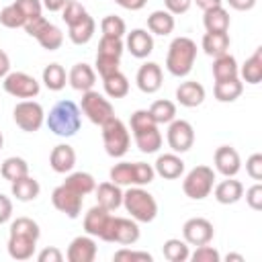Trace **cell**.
I'll return each instance as SVG.
<instances>
[{"mask_svg":"<svg viewBox=\"0 0 262 262\" xmlns=\"http://www.w3.org/2000/svg\"><path fill=\"white\" fill-rule=\"evenodd\" d=\"M45 125L57 137H74L82 125V111L74 100H59L45 115Z\"/></svg>","mask_w":262,"mask_h":262,"instance_id":"6da1fadb","label":"cell"},{"mask_svg":"<svg viewBox=\"0 0 262 262\" xmlns=\"http://www.w3.org/2000/svg\"><path fill=\"white\" fill-rule=\"evenodd\" d=\"M194 61H196V43L190 37L172 39L166 55V70L176 78H184L192 72Z\"/></svg>","mask_w":262,"mask_h":262,"instance_id":"7a4b0ae2","label":"cell"},{"mask_svg":"<svg viewBox=\"0 0 262 262\" xmlns=\"http://www.w3.org/2000/svg\"><path fill=\"white\" fill-rule=\"evenodd\" d=\"M123 207L137 223H151L158 217V201L143 186H127L123 192Z\"/></svg>","mask_w":262,"mask_h":262,"instance_id":"3957f363","label":"cell"},{"mask_svg":"<svg viewBox=\"0 0 262 262\" xmlns=\"http://www.w3.org/2000/svg\"><path fill=\"white\" fill-rule=\"evenodd\" d=\"M100 129H102L104 151L111 158H123L129 151V145H131V135H129L127 125L119 117H113L104 125H100Z\"/></svg>","mask_w":262,"mask_h":262,"instance_id":"277c9868","label":"cell"},{"mask_svg":"<svg viewBox=\"0 0 262 262\" xmlns=\"http://www.w3.org/2000/svg\"><path fill=\"white\" fill-rule=\"evenodd\" d=\"M215 186V170L211 166H194L182 180V190L192 201H203Z\"/></svg>","mask_w":262,"mask_h":262,"instance_id":"5b68a950","label":"cell"},{"mask_svg":"<svg viewBox=\"0 0 262 262\" xmlns=\"http://www.w3.org/2000/svg\"><path fill=\"white\" fill-rule=\"evenodd\" d=\"M102 242L108 244H121V246H131L139 239V225L131 217H117L111 215V221L100 237Z\"/></svg>","mask_w":262,"mask_h":262,"instance_id":"8992f818","label":"cell"},{"mask_svg":"<svg viewBox=\"0 0 262 262\" xmlns=\"http://www.w3.org/2000/svg\"><path fill=\"white\" fill-rule=\"evenodd\" d=\"M80 111L88 117L90 123L94 125H104L108 119L115 117V108L111 104L108 98H104L100 92L96 90H86L82 92V100H80Z\"/></svg>","mask_w":262,"mask_h":262,"instance_id":"52a82bcc","label":"cell"},{"mask_svg":"<svg viewBox=\"0 0 262 262\" xmlns=\"http://www.w3.org/2000/svg\"><path fill=\"white\" fill-rule=\"evenodd\" d=\"M12 119H14L16 127H20L23 131L35 133L45 123V111H43V106L37 100L27 98V100L16 102V106L12 111Z\"/></svg>","mask_w":262,"mask_h":262,"instance_id":"ba28073f","label":"cell"},{"mask_svg":"<svg viewBox=\"0 0 262 262\" xmlns=\"http://www.w3.org/2000/svg\"><path fill=\"white\" fill-rule=\"evenodd\" d=\"M2 88L6 94L14 98H35L41 92V84L27 72H10L8 76L2 78Z\"/></svg>","mask_w":262,"mask_h":262,"instance_id":"9c48e42d","label":"cell"},{"mask_svg":"<svg viewBox=\"0 0 262 262\" xmlns=\"http://www.w3.org/2000/svg\"><path fill=\"white\" fill-rule=\"evenodd\" d=\"M166 139H168V145H170V149L174 154H184L194 143V129H192V125L188 121L174 119V121L168 123Z\"/></svg>","mask_w":262,"mask_h":262,"instance_id":"30bf717a","label":"cell"},{"mask_svg":"<svg viewBox=\"0 0 262 262\" xmlns=\"http://www.w3.org/2000/svg\"><path fill=\"white\" fill-rule=\"evenodd\" d=\"M82 201H84V196L78 194L76 190H72V188L66 186V184L55 186L53 192H51V203H53V207H55L59 213H63L66 217H70V219H78V217H80V213H82Z\"/></svg>","mask_w":262,"mask_h":262,"instance_id":"8fae6325","label":"cell"},{"mask_svg":"<svg viewBox=\"0 0 262 262\" xmlns=\"http://www.w3.org/2000/svg\"><path fill=\"white\" fill-rule=\"evenodd\" d=\"M215 235L213 223L205 217H190L184 221L182 225V237L188 246H203V244H211Z\"/></svg>","mask_w":262,"mask_h":262,"instance_id":"7c38bea8","label":"cell"},{"mask_svg":"<svg viewBox=\"0 0 262 262\" xmlns=\"http://www.w3.org/2000/svg\"><path fill=\"white\" fill-rule=\"evenodd\" d=\"M213 162H215V170L219 174H223L225 178L227 176H235L242 170V158H239L237 149L231 147V145H219L215 149Z\"/></svg>","mask_w":262,"mask_h":262,"instance_id":"4fadbf2b","label":"cell"},{"mask_svg":"<svg viewBox=\"0 0 262 262\" xmlns=\"http://www.w3.org/2000/svg\"><path fill=\"white\" fill-rule=\"evenodd\" d=\"M96 252H98V248H96L94 237L86 233V235H78L70 242L66 258L70 262H94Z\"/></svg>","mask_w":262,"mask_h":262,"instance_id":"5bb4252c","label":"cell"},{"mask_svg":"<svg viewBox=\"0 0 262 262\" xmlns=\"http://www.w3.org/2000/svg\"><path fill=\"white\" fill-rule=\"evenodd\" d=\"M135 82H137V88L143 92V94H154L162 88V68L160 63L156 61H145L139 70H137V76H135Z\"/></svg>","mask_w":262,"mask_h":262,"instance_id":"9a60e30c","label":"cell"},{"mask_svg":"<svg viewBox=\"0 0 262 262\" xmlns=\"http://www.w3.org/2000/svg\"><path fill=\"white\" fill-rule=\"evenodd\" d=\"M125 47L133 57L145 59L154 51V35L147 33V29H133L131 33H127Z\"/></svg>","mask_w":262,"mask_h":262,"instance_id":"2e32d148","label":"cell"},{"mask_svg":"<svg viewBox=\"0 0 262 262\" xmlns=\"http://www.w3.org/2000/svg\"><path fill=\"white\" fill-rule=\"evenodd\" d=\"M205 96H207L205 86L196 80L180 82V86L176 88V100H178V104H182L186 108H194V106L203 104Z\"/></svg>","mask_w":262,"mask_h":262,"instance_id":"e0dca14e","label":"cell"},{"mask_svg":"<svg viewBox=\"0 0 262 262\" xmlns=\"http://www.w3.org/2000/svg\"><path fill=\"white\" fill-rule=\"evenodd\" d=\"M68 82L74 90L78 92H86V90H92L94 84H96V72L92 66L80 61V63H74L70 74H68Z\"/></svg>","mask_w":262,"mask_h":262,"instance_id":"ac0fdd59","label":"cell"},{"mask_svg":"<svg viewBox=\"0 0 262 262\" xmlns=\"http://www.w3.org/2000/svg\"><path fill=\"white\" fill-rule=\"evenodd\" d=\"M49 166L57 174H68L76 166V151L68 143H57L49 154Z\"/></svg>","mask_w":262,"mask_h":262,"instance_id":"d6986e66","label":"cell"},{"mask_svg":"<svg viewBox=\"0 0 262 262\" xmlns=\"http://www.w3.org/2000/svg\"><path fill=\"white\" fill-rule=\"evenodd\" d=\"M154 170L158 176L166 178V180H174V178H180L184 174V162L178 154L170 151V154H160L156 164H154Z\"/></svg>","mask_w":262,"mask_h":262,"instance_id":"ffe728a7","label":"cell"},{"mask_svg":"<svg viewBox=\"0 0 262 262\" xmlns=\"http://www.w3.org/2000/svg\"><path fill=\"white\" fill-rule=\"evenodd\" d=\"M213 196L217 203L221 205H233L244 196V184L239 180H235L233 176H227L225 180H221L219 184L213 186Z\"/></svg>","mask_w":262,"mask_h":262,"instance_id":"44dd1931","label":"cell"},{"mask_svg":"<svg viewBox=\"0 0 262 262\" xmlns=\"http://www.w3.org/2000/svg\"><path fill=\"white\" fill-rule=\"evenodd\" d=\"M94 192H96V205H100V207H104L106 211H117L121 205H123V190H121V186L119 184H115V182H100L96 188H94Z\"/></svg>","mask_w":262,"mask_h":262,"instance_id":"7402d4cb","label":"cell"},{"mask_svg":"<svg viewBox=\"0 0 262 262\" xmlns=\"http://www.w3.org/2000/svg\"><path fill=\"white\" fill-rule=\"evenodd\" d=\"M111 221V211H106L100 205H94L92 209H88V213L84 215V231L92 237H102L106 225Z\"/></svg>","mask_w":262,"mask_h":262,"instance_id":"603a6c76","label":"cell"},{"mask_svg":"<svg viewBox=\"0 0 262 262\" xmlns=\"http://www.w3.org/2000/svg\"><path fill=\"white\" fill-rule=\"evenodd\" d=\"M211 72H213L215 82H223V80L239 78V66H237L235 57H233L229 51L223 53V55H219V57H213Z\"/></svg>","mask_w":262,"mask_h":262,"instance_id":"cb8c5ba5","label":"cell"},{"mask_svg":"<svg viewBox=\"0 0 262 262\" xmlns=\"http://www.w3.org/2000/svg\"><path fill=\"white\" fill-rule=\"evenodd\" d=\"M158 127H160V125H151V127L133 131L135 145L139 147L141 154H156V151L162 147V133H160Z\"/></svg>","mask_w":262,"mask_h":262,"instance_id":"d4e9b609","label":"cell"},{"mask_svg":"<svg viewBox=\"0 0 262 262\" xmlns=\"http://www.w3.org/2000/svg\"><path fill=\"white\" fill-rule=\"evenodd\" d=\"M37 248V239L18 235V233H8V256L12 260H29L33 258Z\"/></svg>","mask_w":262,"mask_h":262,"instance_id":"484cf974","label":"cell"},{"mask_svg":"<svg viewBox=\"0 0 262 262\" xmlns=\"http://www.w3.org/2000/svg\"><path fill=\"white\" fill-rule=\"evenodd\" d=\"M94 31H96V23L94 18L86 12L80 20H76L74 25L68 27V37L74 45H86L92 37H94Z\"/></svg>","mask_w":262,"mask_h":262,"instance_id":"4316f807","label":"cell"},{"mask_svg":"<svg viewBox=\"0 0 262 262\" xmlns=\"http://www.w3.org/2000/svg\"><path fill=\"white\" fill-rule=\"evenodd\" d=\"M10 192H12V196H14L16 201L29 203V201H35V199L39 196L41 184H39V180H35L31 174H27V176H23V178L10 182Z\"/></svg>","mask_w":262,"mask_h":262,"instance_id":"83f0119b","label":"cell"},{"mask_svg":"<svg viewBox=\"0 0 262 262\" xmlns=\"http://www.w3.org/2000/svg\"><path fill=\"white\" fill-rule=\"evenodd\" d=\"M239 80L246 84H260L262 80V47H256V51L244 61V66L239 68Z\"/></svg>","mask_w":262,"mask_h":262,"instance_id":"f1b7e54d","label":"cell"},{"mask_svg":"<svg viewBox=\"0 0 262 262\" xmlns=\"http://www.w3.org/2000/svg\"><path fill=\"white\" fill-rule=\"evenodd\" d=\"M203 25L209 33H227L229 31V12L223 6H213L209 10H203Z\"/></svg>","mask_w":262,"mask_h":262,"instance_id":"f546056e","label":"cell"},{"mask_svg":"<svg viewBox=\"0 0 262 262\" xmlns=\"http://www.w3.org/2000/svg\"><path fill=\"white\" fill-rule=\"evenodd\" d=\"M176 27V20H174V14H170L166 8L164 10H154L149 16H147V31L151 35H160V37H166L174 31Z\"/></svg>","mask_w":262,"mask_h":262,"instance_id":"4dcf8cb0","label":"cell"},{"mask_svg":"<svg viewBox=\"0 0 262 262\" xmlns=\"http://www.w3.org/2000/svg\"><path fill=\"white\" fill-rule=\"evenodd\" d=\"M229 35L227 33H205L203 35V41H201V47H203V51L207 53V55H211V57H219V55H223V53H227L229 51Z\"/></svg>","mask_w":262,"mask_h":262,"instance_id":"1f68e13d","label":"cell"},{"mask_svg":"<svg viewBox=\"0 0 262 262\" xmlns=\"http://www.w3.org/2000/svg\"><path fill=\"white\" fill-rule=\"evenodd\" d=\"M242 92H244V82L239 78L215 82V88H213V94L219 102H233L242 96Z\"/></svg>","mask_w":262,"mask_h":262,"instance_id":"d6a6232c","label":"cell"},{"mask_svg":"<svg viewBox=\"0 0 262 262\" xmlns=\"http://www.w3.org/2000/svg\"><path fill=\"white\" fill-rule=\"evenodd\" d=\"M0 174H2L4 180L14 182V180H18V178H23V176L29 174V164H27L25 158L10 156V158H6V160L0 164Z\"/></svg>","mask_w":262,"mask_h":262,"instance_id":"836d02e7","label":"cell"},{"mask_svg":"<svg viewBox=\"0 0 262 262\" xmlns=\"http://www.w3.org/2000/svg\"><path fill=\"white\" fill-rule=\"evenodd\" d=\"M63 184L70 186L72 190H76L82 196L94 192V188H96V180H94V176L90 172H72V174L66 176Z\"/></svg>","mask_w":262,"mask_h":262,"instance_id":"e575fe53","label":"cell"},{"mask_svg":"<svg viewBox=\"0 0 262 262\" xmlns=\"http://www.w3.org/2000/svg\"><path fill=\"white\" fill-rule=\"evenodd\" d=\"M102 86H104V92L108 98H123L129 92V80L121 70L102 78Z\"/></svg>","mask_w":262,"mask_h":262,"instance_id":"d590c367","label":"cell"},{"mask_svg":"<svg viewBox=\"0 0 262 262\" xmlns=\"http://www.w3.org/2000/svg\"><path fill=\"white\" fill-rule=\"evenodd\" d=\"M162 254H164V258L170 260V262H186L188 256H190V250H188V244H186L184 239L170 237V239L164 242Z\"/></svg>","mask_w":262,"mask_h":262,"instance_id":"8d00e7d4","label":"cell"},{"mask_svg":"<svg viewBox=\"0 0 262 262\" xmlns=\"http://www.w3.org/2000/svg\"><path fill=\"white\" fill-rule=\"evenodd\" d=\"M66 82H68V74L63 70V66L59 63H49L43 68V84L53 90V92H59L61 88H66Z\"/></svg>","mask_w":262,"mask_h":262,"instance_id":"74e56055","label":"cell"},{"mask_svg":"<svg viewBox=\"0 0 262 262\" xmlns=\"http://www.w3.org/2000/svg\"><path fill=\"white\" fill-rule=\"evenodd\" d=\"M147 111H149V115L154 117V121L158 125H168L170 121L176 119V104L172 100H166V98L154 100Z\"/></svg>","mask_w":262,"mask_h":262,"instance_id":"f35d334b","label":"cell"},{"mask_svg":"<svg viewBox=\"0 0 262 262\" xmlns=\"http://www.w3.org/2000/svg\"><path fill=\"white\" fill-rule=\"evenodd\" d=\"M111 182L119 186H135V172H133V162H119L108 170Z\"/></svg>","mask_w":262,"mask_h":262,"instance_id":"ab89813d","label":"cell"},{"mask_svg":"<svg viewBox=\"0 0 262 262\" xmlns=\"http://www.w3.org/2000/svg\"><path fill=\"white\" fill-rule=\"evenodd\" d=\"M37 43H39L43 49H47V51H55V49H59L61 43H63V31H61L57 25L49 23V25L43 29V33L37 37Z\"/></svg>","mask_w":262,"mask_h":262,"instance_id":"60d3db41","label":"cell"},{"mask_svg":"<svg viewBox=\"0 0 262 262\" xmlns=\"http://www.w3.org/2000/svg\"><path fill=\"white\" fill-rule=\"evenodd\" d=\"M8 233H18V235H27V237H33L39 242L41 237V229H39V223L33 221L31 217H16L12 223H10V231Z\"/></svg>","mask_w":262,"mask_h":262,"instance_id":"b9f144b4","label":"cell"},{"mask_svg":"<svg viewBox=\"0 0 262 262\" xmlns=\"http://www.w3.org/2000/svg\"><path fill=\"white\" fill-rule=\"evenodd\" d=\"M100 31L104 37H119L123 39L127 35V25L121 16L117 14H106L102 20H100Z\"/></svg>","mask_w":262,"mask_h":262,"instance_id":"7bdbcfd3","label":"cell"},{"mask_svg":"<svg viewBox=\"0 0 262 262\" xmlns=\"http://www.w3.org/2000/svg\"><path fill=\"white\" fill-rule=\"evenodd\" d=\"M25 23H27V18H25V14L16 8L14 2L8 4V6H4V8L0 10V25H2V27H6V29H20V27H25Z\"/></svg>","mask_w":262,"mask_h":262,"instance_id":"ee69618b","label":"cell"},{"mask_svg":"<svg viewBox=\"0 0 262 262\" xmlns=\"http://www.w3.org/2000/svg\"><path fill=\"white\" fill-rule=\"evenodd\" d=\"M123 51H125L123 39H119V37H104V35L100 37V41H98V55H108V57H119L121 59Z\"/></svg>","mask_w":262,"mask_h":262,"instance_id":"f6af8a7d","label":"cell"},{"mask_svg":"<svg viewBox=\"0 0 262 262\" xmlns=\"http://www.w3.org/2000/svg\"><path fill=\"white\" fill-rule=\"evenodd\" d=\"M115 262H151L154 256L149 252H141V250H129V248H121L113 254Z\"/></svg>","mask_w":262,"mask_h":262,"instance_id":"bcb514c9","label":"cell"},{"mask_svg":"<svg viewBox=\"0 0 262 262\" xmlns=\"http://www.w3.org/2000/svg\"><path fill=\"white\" fill-rule=\"evenodd\" d=\"M84 14H86V8H84L82 2H78V0H68V4L61 8V20H63L68 27L74 25L76 20H80Z\"/></svg>","mask_w":262,"mask_h":262,"instance_id":"7dc6e473","label":"cell"},{"mask_svg":"<svg viewBox=\"0 0 262 262\" xmlns=\"http://www.w3.org/2000/svg\"><path fill=\"white\" fill-rule=\"evenodd\" d=\"M119 66H121V59L119 57H108V55H98L96 53L94 68H96V72H98L100 78H106V76L119 72Z\"/></svg>","mask_w":262,"mask_h":262,"instance_id":"c3c4849f","label":"cell"},{"mask_svg":"<svg viewBox=\"0 0 262 262\" xmlns=\"http://www.w3.org/2000/svg\"><path fill=\"white\" fill-rule=\"evenodd\" d=\"M192 262H219L221 260V254L209 246V244H203V246H196V250L188 256Z\"/></svg>","mask_w":262,"mask_h":262,"instance_id":"681fc988","label":"cell"},{"mask_svg":"<svg viewBox=\"0 0 262 262\" xmlns=\"http://www.w3.org/2000/svg\"><path fill=\"white\" fill-rule=\"evenodd\" d=\"M151 125H158V123L154 121V117L149 115V111H147V108H139V111H135V113L131 115V119H129L131 133H133V131H137V129L151 127Z\"/></svg>","mask_w":262,"mask_h":262,"instance_id":"f907efd6","label":"cell"},{"mask_svg":"<svg viewBox=\"0 0 262 262\" xmlns=\"http://www.w3.org/2000/svg\"><path fill=\"white\" fill-rule=\"evenodd\" d=\"M14 4H16V8L25 14L27 20L43 14V4H41V0H14Z\"/></svg>","mask_w":262,"mask_h":262,"instance_id":"816d5d0a","label":"cell"},{"mask_svg":"<svg viewBox=\"0 0 262 262\" xmlns=\"http://www.w3.org/2000/svg\"><path fill=\"white\" fill-rule=\"evenodd\" d=\"M47 25H49V20H47V18H45V16L41 14V16H35V18H29V20L25 23V27H23V29L27 31V35H29V37H33V39H37V37H39V35L43 33V29H45Z\"/></svg>","mask_w":262,"mask_h":262,"instance_id":"f5cc1de1","label":"cell"},{"mask_svg":"<svg viewBox=\"0 0 262 262\" xmlns=\"http://www.w3.org/2000/svg\"><path fill=\"white\" fill-rule=\"evenodd\" d=\"M246 172L252 180H262V154H252L246 160Z\"/></svg>","mask_w":262,"mask_h":262,"instance_id":"db71d44e","label":"cell"},{"mask_svg":"<svg viewBox=\"0 0 262 262\" xmlns=\"http://www.w3.org/2000/svg\"><path fill=\"white\" fill-rule=\"evenodd\" d=\"M246 203H248V207L254 209V211H260V209H262V184H260V182L252 184V186L246 190Z\"/></svg>","mask_w":262,"mask_h":262,"instance_id":"11a10c76","label":"cell"},{"mask_svg":"<svg viewBox=\"0 0 262 262\" xmlns=\"http://www.w3.org/2000/svg\"><path fill=\"white\" fill-rule=\"evenodd\" d=\"M164 6L170 14H184L192 6V0H164Z\"/></svg>","mask_w":262,"mask_h":262,"instance_id":"9f6ffc18","label":"cell"},{"mask_svg":"<svg viewBox=\"0 0 262 262\" xmlns=\"http://www.w3.org/2000/svg\"><path fill=\"white\" fill-rule=\"evenodd\" d=\"M37 260H39V262H61V260H63V254H61L59 248L49 246V248H43V250L37 254Z\"/></svg>","mask_w":262,"mask_h":262,"instance_id":"6f0895ef","label":"cell"},{"mask_svg":"<svg viewBox=\"0 0 262 262\" xmlns=\"http://www.w3.org/2000/svg\"><path fill=\"white\" fill-rule=\"evenodd\" d=\"M10 217H12V201H10V196L0 192V225L10 221Z\"/></svg>","mask_w":262,"mask_h":262,"instance_id":"680465c9","label":"cell"},{"mask_svg":"<svg viewBox=\"0 0 262 262\" xmlns=\"http://www.w3.org/2000/svg\"><path fill=\"white\" fill-rule=\"evenodd\" d=\"M227 4H229L233 10L244 12V10H252V8L256 6V0H227Z\"/></svg>","mask_w":262,"mask_h":262,"instance_id":"91938a15","label":"cell"},{"mask_svg":"<svg viewBox=\"0 0 262 262\" xmlns=\"http://www.w3.org/2000/svg\"><path fill=\"white\" fill-rule=\"evenodd\" d=\"M115 2L125 10H141L147 4V0H115Z\"/></svg>","mask_w":262,"mask_h":262,"instance_id":"94428289","label":"cell"},{"mask_svg":"<svg viewBox=\"0 0 262 262\" xmlns=\"http://www.w3.org/2000/svg\"><path fill=\"white\" fill-rule=\"evenodd\" d=\"M41 4L49 12H61V8L68 4V0H41Z\"/></svg>","mask_w":262,"mask_h":262,"instance_id":"6125c7cd","label":"cell"},{"mask_svg":"<svg viewBox=\"0 0 262 262\" xmlns=\"http://www.w3.org/2000/svg\"><path fill=\"white\" fill-rule=\"evenodd\" d=\"M8 74H10V57L6 51L0 49V78H4Z\"/></svg>","mask_w":262,"mask_h":262,"instance_id":"be15d7a7","label":"cell"},{"mask_svg":"<svg viewBox=\"0 0 262 262\" xmlns=\"http://www.w3.org/2000/svg\"><path fill=\"white\" fill-rule=\"evenodd\" d=\"M201 10H209V8H213V6H221V2L223 0H192Z\"/></svg>","mask_w":262,"mask_h":262,"instance_id":"e7e4bbea","label":"cell"},{"mask_svg":"<svg viewBox=\"0 0 262 262\" xmlns=\"http://www.w3.org/2000/svg\"><path fill=\"white\" fill-rule=\"evenodd\" d=\"M225 260L229 262V260H235V262H244V256L242 254H227L225 256Z\"/></svg>","mask_w":262,"mask_h":262,"instance_id":"03108f58","label":"cell"},{"mask_svg":"<svg viewBox=\"0 0 262 262\" xmlns=\"http://www.w3.org/2000/svg\"><path fill=\"white\" fill-rule=\"evenodd\" d=\"M2 145H4V135L0 133V149H2Z\"/></svg>","mask_w":262,"mask_h":262,"instance_id":"003e7915","label":"cell"}]
</instances>
